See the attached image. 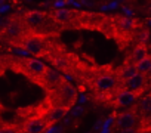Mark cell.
<instances>
[{
	"label": "cell",
	"mask_w": 151,
	"mask_h": 133,
	"mask_svg": "<svg viewBox=\"0 0 151 133\" xmlns=\"http://www.w3.org/2000/svg\"><path fill=\"white\" fill-rule=\"evenodd\" d=\"M27 33L39 34L49 39H59L61 28L50 19L47 12L43 11H25L21 14Z\"/></svg>",
	"instance_id": "4"
},
{
	"label": "cell",
	"mask_w": 151,
	"mask_h": 133,
	"mask_svg": "<svg viewBox=\"0 0 151 133\" xmlns=\"http://www.w3.org/2000/svg\"><path fill=\"white\" fill-rule=\"evenodd\" d=\"M76 30H88V31H99L108 39L114 40V22L113 16L102 14V12H93V11H82L79 12Z\"/></svg>",
	"instance_id": "5"
},
{
	"label": "cell",
	"mask_w": 151,
	"mask_h": 133,
	"mask_svg": "<svg viewBox=\"0 0 151 133\" xmlns=\"http://www.w3.org/2000/svg\"><path fill=\"white\" fill-rule=\"evenodd\" d=\"M119 133H139V127H135V129H126V130H122Z\"/></svg>",
	"instance_id": "21"
},
{
	"label": "cell",
	"mask_w": 151,
	"mask_h": 133,
	"mask_svg": "<svg viewBox=\"0 0 151 133\" xmlns=\"http://www.w3.org/2000/svg\"><path fill=\"white\" fill-rule=\"evenodd\" d=\"M148 86H150V76H145V74H136L133 79H130L126 84H124V89L127 90H132L135 93H139L141 96L148 90Z\"/></svg>",
	"instance_id": "14"
},
{
	"label": "cell",
	"mask_w": 151,
	"mask_h": 133,
	"mask_svg": "<svg viewBox=\"0 0 151 133\" xmlns=\"http://www.w3.org/2000/svg\"><path fill=\"white\" fill-rule=\"evenodd\" d=\"M77 87H76L71 82L65 80L59 87H56L55 90L46 93V96L52 101V104L59 105V107H67L71 108L76 104V99H77Z\"/></svg>",
	"instance_id": "8"
},
{
	"label": "cell",
	"mask_w": 151,
	"mask_h": 133,
	"mask_svg": "<svg viewBox=\"0 0 151 133\" xmlns=\"http://www.w3.org/2000/svg\"><path fill=\"white\" fill-rule=\"evenodd\" d=\"M79 12L80 9L76 8H55L50 9L47 14L50 19L61 28V31H64V30H76Z\"/></svg>",
	"instance_id": "10"
},
{
	"label": "cell",
	"mask_w": 151,
	"mask_h": 133,
	"mask_svg": "<svg viewBox=\"0 0 151 133\" xmlns=\"http://www.w3.org/2000/svg\"><path fill=\"white\" fill-rule=\"evenodd\" d=\"M91 92V99L96 104L110 107L116 96L124 89L117 68L113 65L91 64L86 80L83 83Z\"/></svg>",
	"instance_id": "1"
},
{
	"label": "cell",
	"mask_w": 151,
	"mask_h": 133,
	"mask_svg": "<svg viewBox=\"0 0 151 133\" xmlns=\"http://www.w3.org/2000/svg\"><path fill=\"white\" fill-rule=\"evenodd\" d=\"M136 70H138L139 74H145V76H150L151 74V55H148L145 59H142L136 65Z\"/></svg>",
	"instance_id": "18"
},
{
	"label": "cell",
	"mask_w": 151,
	"mask_h": 133,
	"mask_svg": "<svg viewBox=\"0 0 151 133\" xmlns=\"http://www.w3.org/2000/svg\"><path fill=\"white\" fill-rule=\"evenodd\" d=\"M117 71H119V76L123 82V84H126L130 79H133L136 74H138V70H136V66L132 65V64H127L123 61V64L120 66H117Z\"/></svg>",
	"instance_id": "16"
},
{
	"label": "cell",
	"mask_w": 151,
	"mask_h": 133,
	"mask_svg": "<svg viewBox=\"0 0 151 133\" xmlns=\"http://www.w3.org/2000/svg\"><path fill=\"white\" fill-rule=\"evenodd\" d=\"M6 66H9L17 73L24 74L27 79L39 84L42 89L45 87V79L50 68L49 65H46L45 61L37 58H27V56H8Z\"/></svg>",
	"instance_id": "3"
},
{
	"label": "cell",
	"mask_w": 151,
	"mask_h": 133,
	"mask_svg": "<svg viewBox=\"0 0 151 133\" xmlns=\"http://www.w3.org/2000/svg\"><path fill=\"white\" fill-rule=\"evenodd\" d=\"M25 33H27V30L24 27L21 14L12 15L2 27H0V39L6 43H9L11 46H14Z\"/></svg>",
	"instance_id": "9"
},
{
	"label": "cell",
	"mask_w": 151,
	"mask_h": 133,
	"mask_svg": "<svg viewBox=\"0 0 151 133\" xmlns=\"http://www.w3.org/2000/svg\"><path fill=\"white\" fill-rule=\"evenodd\" d=\"M147 12L151 15V3H148V8H147Z\"/></svg>",
	"instance_id": "24"
},
{
	"label": "cell",
	"mask_w": 151,
	"mask_h": 133,
	"mask_svg": "<svg viewBox=\"0 0 151 133\" xmlns=\"http://www.w3.org/2000/svg\"><path fill=\"white\" fill-rule=\"evenodd\" d=\"M19 114H22V123L19 124L21 133H47L52 129L49 123L40 115L30 114L22 109H19Z\"/></svg>",
	"instance_id": "12"
},
{
	"label": "cell",
	"mask_w": 151,
	"mask_h": 133,
	"mask_svg": "<svg viewBox=\"0 0 151 133\" xmlns=\"http://www.w3.org/2000/svg\"><path fill=\"white\" fill-rule=\"evenodd\" d=\"M47 61L55 70L64 74H70L74 80H77L80 83H85L88 71L91 64H86L79 55H76L74 52H70L64 43H61L58 39H52L49 49L43 58Z\"/></svg>",
	"instance_id": "2"
},
{
	"label": "cell",
	"mask_w": 151,
	"mask_h": 133,
	"mask_svg": "<svg viewBox=\"0 0 151 133\" xmlns=\"http://www.w3.org/2000/svg\"><path fill=\"white\" fill-rule=\"evenodd\" d=\"M148 56V47H147V44H135L132 49H130V52L126 55V59H124V62H127V64H132V65H138L142 59H145Z\"/></svg>",
	"instance_id": "15"
},
{
	"label": "cell",
	"mask_w": 151,
	"mask_h": 133,
	"mask_svg": "<svg viewBox=\"0 0 151 133\" xmlns=\"http://www.w3.org/2000/svg\"><path fill=\"white\" fill-rule=\"evenodd\" d=\"M141 101V95L139 93H135V92H132V90H127V89H123L117 96H116V99L111 102V105L110 107H113V108H123V107H133V105H136L138 102Z\"/></svg>",
	"instance_id": "13"
},
{
	"label": "cell",
	"mask_w": 151,
	"mask_h": 133,
	"mask_svg": "<svg viewBox=\"0 0 151 133\" xmlns=\"http://www.w3.org/2000/svg\"><path fill=\"white\" fill-rule=\"evenodd\" d=\"M148 121H150V123H151V117H150V118H148Z\"/></svg>",
	"instance_id": "25"
},
{
	"label": "cell",
	"mask_w": 151,
	"mask_h": 133,
	"mask_svg": "<svg viewBox=\"0 0 151 133\" xmlns=\"http://www.w3.org/2000/svg\"><path fill=\"white\" fill-rule=\"evenodd\" d=\"M114 22V40L120 50H126L130 44L135 46L136 36L139 30L142 28V22H139L135 18L126 16V15H111Z\"/></svg>",
	"instance_id": "6"
},
{
	"label": "cell",
	"mask_w": 151,
	"mask_h": 133,
	"mask_svg": "<svg viewBox=\"0 0 151 133\" xmlns=\"http://www.w3.org/2000/svg\"><path fill=\"white\" fill-rule=\"evenodd\" d=\"M8 8H9L8 5H5V6H0V12H6V11H8Z\"/></svg>",
	"instance_id": "23"
},
{
	"label": "cell",
	"mask_w": 151,
	"mask_h": 133,
	"mask_svg": "<svg viewBox=\"0 0 151 133\" xmlns=\"http://www.w3.org/2000/svg\"><path fill=\"white\" fill-rule=\"evenodd\" d=\"M142 121H144V118L141 117L138 107L133 105L129 109L116 115L114 123L111 126V130L113 132H122V130H126V129H135V127H139Z\"/></svg>",
	"instance_id": "11"
},
{
	"label": "cell",
	"mask_w": 151,
	"mask_h": 133,
	"mask_svg": "<svg viewBox=\"0 0 151 133\" xmlns=\"http://www.w3.org/2000/svg\"><path fill=\"white\" fill-rule=\"evenodd\" d=\"M50 40L49 37H43V36H39V34H31V33H25L14 46L24 50L25 53H30L33 55V58H45L47 49H49V44H50Z\"/></svg>",
	"instance_id": "7"
},
{
	"label": "cell",
	"mask_w": 151,
	"mask_h": 133,
	"mask_svg": "<svg viewBox=\"0 0 151 133\" xmlns=\"http://www.w3.org/2000/svg\"><path fill=\"white\" fill-rule=\"evenodd\" d=\"M139 133H151V123L148 120H144L139 126Z\"/></svg>",
	"instance_id": "20"
},
{
	"label": "cell",
	"mask_w": 151,
	"mask_h": 133,
	"mask_svg": "<svg viewBox=\"0 0 151 133\" xmlns=\"http://www.w3.org/2000/svg\"><path fill=\"white\" fill-rule=\"evenodd\" d=\"M0 133H21V127L19 124L3 123V124H0Z\"/></svg>",
	"instance_id": "19"
},
{
	"label": "cell",
	"mask_w": 151,
	"mask_h": 133,
	"mask_svg": "<svg viewBox=\"0 0 151 133\" xmlns=\"http://www.w3.org/2000/svg\"><path fill=\"white\" fill-rule=\"evenodd\" d=\"M136 107H138V111H139L141 117L144 120H148L151 117V93H148L147 96H144L136 104Z\"/></svg>",
	"instance_id": "17"
},
{
	"label": "cell",
	"mask_w": 151,
	"mask_h": 133,
	"mask_svg": "<svg viewBox=\"0 0 151 133\" xmlns=\"http://www.w3.org/2000/svg\"><path fill=\"white\" fill-rule=\"evenodd\" d=\"M5 70H6V62L0 59V76H2V74L5 73Z\"/></svg>",
	"instance_id": "22"
}]
</instances>
